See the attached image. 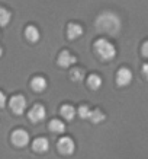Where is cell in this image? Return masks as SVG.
Wrapping results in <instances>:
<instances>
[{"label": "cell", "instance_id": "obj_15", "mask_svg": "<svg viewBox=\"0 0 148 159\" xmlns=\"http://www.w3.org/2000/svg\"><path fill=\"white\" fill-rule=\"evenodd\" d=\"M87 86L90 88L91 91H97L102 86V79L97 75H90L87 77Z\"/></svg>", "mask_w": 148, "mask_h": 159}, {"label": "cell", "instance_id": "obj_18", "mask_svg": "<svg viewBox=\"0 0 148 159\" xmlns=\"http://www.w3.org/2000/svg\"><path fill=\"white\" fill-rule=\"evenodd\" d=\"M10 22V12L5 7H0V25L5 26Z\"/></svg>", "mask_w": 148, "mask_h": 159}, {"label": "cell", "instance_id": "obj_3", "mask_svg": "<svg viewBox=\"0 0 148 159\" xmlns=\"http://www.w3.org/2000/svg\"><path fill=\"white\" fill-rule=\"evenodd\" d=\"M9 107L16 116H20V114H23L25 108H26V99L23 95H13L10 98Z\"/></svg>", "mask_w": 148, "mask_h": 159}, {"label": "cell", "instance_id": "obj_19", "mask_svg": "<svg viewBox=\"0 0 148 159\" xmlns=\"http://www.w3.org/2000/svg\"><path fill=\"white\" fill-rule=\"evenodd\" d=\"M89 114H90V108L87 105H81L80 108H78V116H80L81 118H89Z\"/></svg>", "mask_w": 148, "mask_h": 159}, {"label": "cell", "instance_id": "obj_9", "mask_svg": "<svg viewBox=\"0 0 148 159\" xmlns=\"http://www.w3.org/2000/svg\"><path fill=\"white\" fill-rule=\"evenodd\" d=\"M81 35H83V26H81V25L74 24V22L68 24V26H67V37H68V39L74 41V39H77L78 37H81Z\"/></svg>", "mask_w": 148, "mask_h": 159}, {"label": "cell", "instance_id": "obj_1", "mask_svg": "<svg viewBox=\"0 0 148 159\" xmlns=\"http://www.w3.org/2000/svg\"><path fill=\"white\" fill-rule=\"evenodd\" d=\"M96 28L99 32L116 35L121 29V19L112 12H103L96 19Z\"/></svg>", "mask_w": 148, "mask_h": 159}, {"label": "cell", "instance_id": "obj_13", "mask_svg": "<svg viewBox=\"0 0 148 159\" xmlns=\"http://www.w3.org/2000/svg\"><path fill=\"white\" fill-rule=\"evenodd\" d=\"M60 112H61V116L66 118V120H73L74 118V116H76V108L73 105H70V104H64V105L61 107V110H60Z\"/></svg>", "mask_w": 148, "mask_h": 159}, {"label": "cell", "instance_id": "obj_11", "mask_svg": "<svg viewBox=\"0 0 148 159\" xmlns=\"http://www.w3.org/2000/svg\"><path fill=\"white\" fill-rule=\"evenodd\" d=\"M31 88H32L35 92L45 91V88H47V79L42 76H35L34 79L31 80Z\"/></svg>", "mask_w": 148, "mask_h": 159}, {"label": "cell", "instance_id": "obj_20", "mask_svg": "<svg viewBox=\"0 0 148 159\" xmlns=\"http://www.w3.org/2000/svg\"><path fill=\"white\" fill-rule=\"evenodd\" d=\"M6 105V95L3 92H0V108H3Z\"/></svg>", "mask_w": 148, "mask_h": 159}, {"label": "cell", "instance_id": "obj_16", "mask_svg": "<svg viewBox=\"0 0 148 159\" xmlns=\"http://www.w3.org/2000/svg\"><path fill=\"white\" fill-rule=\"evenodd\" d=\"M89 120H90L91 123H95V124L102 123V121L105 120V114H103L99 108H96V110L90 111V114H89Z\"/></svg>", "mask_w": 148, "mask_h": 159}, {"label": "cell", "instance_id": "obj_4", "mask_svg": "<svg viewBox=\"0 0 148 159\" xmlns=\"http://www.w3.org/2000/svg\"><path fill=\"white\" fill-rule=\"evenodd\" d=\"M12 143L16 148H25L29 143V134L23 129H18L12 133Z\"/></svg>", "mask_w": 148, "mask_h": 159}, {"label": "cell", "instance_id": "obj_23", "mask_svg": "<svg viewBox=\"0 0 148 159\" xmlns=\"http://www.w3.org/2000/svg\"><path fill=\"white\" fill-rule=\"evenodd\" d=\"M2 54H3V50H2V47H0V56H2Z\"/></svg>", "mask_w": 148, "mask_h": 159}, {"label": "cell", "instance_id": "obj_22", "mask_svg": "<svg viewBox=\"0 0 148 159\" xmlns=\"http://www.w3.org/2000/svg\"><path fill=\"white\" fill-rule=\"evenodd\" d=\"M142 75H144V76H145V79H147V80H148V63H147V64H144V66H142Z\"/></svg>", "mask_w": 148, "mask_h": 159}, {"label": "cell", "instance_id": "obj_14", "mask_svg": "<svg viewBox=\"0 0 148 159\" xmlns=\"http://www.w3.org/2000/svg\"><path fill=\"white\" fill-rule=\"evenodd\" d=\"M48 129H49V131H53V133H64L66 125H64V123H62L61 120H57V118H55V120L49 121Z\"/></svg>", "mask_w": 148, "mask_h": 159}, {"label": "cell", "instance_id": "obj_10", "mask_svg": "<svg viewBox=\"0 0 148 159\" xmlns=\"http://www.w3.org/2000/svg\"><path fill=\"white\" fill-rule=\"evenodd\" d=\"M48 149H49V143L45 137H38L32 143V150H35L36 153H45Z\"/></svg>", "mask_w": 148, "mask_h": 159}, {"label": "cell", "instance_id": "obj_21", "mask_svg": "<svg viewBox=\"0 0 148 159\" xmlns=\"http://www.w3.org/2000/svg\"><path fill=\"white\" fill-rule=\"evenodd\" d=\"M142 56L148 58V41L144 43V45H142Z\"/></svg>", "mask_w": 148, "mask_h": 159}, {"label": "cell", "instance_id": "obj_5", "mask_svg": "<svg viewBox=\"0 0 148 159\" xmlns=\"http://www.w3.org/2000/svg\"><path fill=\"white\" fill-rule=\"evenodd\" d=\"M57 148H58V152L61 155H66V156L73 155V152L76 150V145H74L71 137H61L58 140Z\"/></svg>", "mask_w": 148, "mask_h": 159}, {"label": "cell", "instance_id": "obj_2", "mask_svg": "<svg viewBox=\"0 0 148 159\" xmlns=\"http://www.w3.org/2000/svg\"><path fill=\"white\" fill-rule=\"evenodd\" d=\"M93 48H95V53L102 58V60H112V58L116 56V48H115V45L110 41H108L106 38H100L97 39L93 45Z\"/></svg>", "mask_w": 148, "mask_h": 159}, {"label": "cell", "instance_id": "obj_12", "mask_svg": "<svg viewBox=\"0 0 148 159\" xmlns=\"http://www.w3.org/2000/svg\"><path fill=\"white\" fill-rule=\"evenodd\" d=\"M25 37H26V39H28L29 43H36V41L39 39L38 28L34 26V25H28L26 29H25Z\"/></svg>", "mask_w": 148, "mask_h": 159}, {"label": "cell", "instance_id": "obj_6", "mask_svg": "<svg viewBox=\"0 0 148 159\" xmlns=\"http://www.w3.org/2000/svg\"><path fill=\"white\" fill-rule=\"evenodd\" d=\"M45 116H47V111H45V108H44L41 104H35L31 110H29L28 112V117L29 120L32 121L34 124H36V123H41V121L45 118Z\"/></svg>", "mask_w": 148, "mask_h": 159}, {"label": "cell", "instance_id": "obj_17", "mask_svg": "<svg viewBox=\"0 0 148 159\" xmlns=\"http://www.w3.org/2000/svg\"><path fill=\"white\" fill-rule=\"evenodd\" d=\"M70 77H71L74 82H81L83 79H84V70L83 69H73L71 72H70Z\"/></svg>", "mask_w": 148, "mask_h": 159}, {"label": "cell", "instance_id": "obj_8", "mask_svg": "<svg viewBox=\"0 0 148 159\" xmlns=\"http://www.w3.org/2000/svg\"><path fill=\"white\" fill-rule=\"evenodd\" d=\"M76 61H77L76 56H73L70 51H67V50L61 51L60 56H58V64H60L61 67H68V66L74 64Z\"/></svg>", "mask_w": 148, "mask_h": 159}, {"label": "cell", "instance_id": "obj_7", "mask_svg": "<svg viewBox=\"0 0 148 159\" xmlns=\"http://www.w3.org/2000/svg\"><path fill=\"white\" fill-rule=\"evenodd\" d=\"M132 80V72L126 67H122L118 70L116 73V83L119 85V86H126L129 85Z\"/></svg>", "mask_w": 148, "mask_h": 159}]
</instances>
